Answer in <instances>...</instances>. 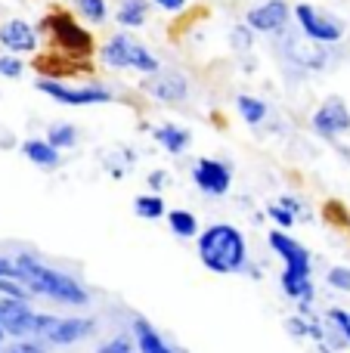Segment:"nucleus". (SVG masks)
Segmentation results:
<instances>
[{
  "label": "nucleus",
  "mask_w": 350,
  "mask_h": 353,
  "mask_svg": "<svg viewBox=\"0 0 350 353\" xmlns=\"http://www.w3.org/2000/svg\"><path fill=\"white\" fill-rule=\"evenodd\" d=\"M12 276L22 279L25 285L31 288V294H41V298H50L56 304L65 307H87L90 304V292H87L84 282H78L74 276L62 273V270H53L41 261L31 251H22V254L12 257Z\"/></svg>",
  "instance_id": "1"
},
{
  "label": "nucleus",
  "mask_w": 350,
  "mask_h": 353,
  "mask_svg": "<svg viewBox=\"0 0 350 353\" xmlns=\"http://www.w3.org/2000/svg\"><path fill=\"white\" fill-rule=\"evenodd\" d=\"M198 257L202 263L217 276H233L245 270L248 263V245L236 226L229 223H211L198 232Z\"/></svg>",
  "instance_id": "2"
},
{
  "label": "nucleus",
  "mask_w": 350,
  "mask_h": 353,
  "mask_svg": "<svg viewBox=\"0 0 350 353\" xmlns=\"http://www.w3.org/2000/svg\"><path fill=\"white\" fill-rule=\"evenodd\" d=\"M41 28L50 31V34L56 37V43H59V50L65 56H72V59H87V56H93L90 31L81 28L68 12H53V16H47L41 22Z\"/></svg>",
  "instance_id": "3"
},
{
  "label": "nucleus",
  "mask_w": 350,
  "mask_h": 353,
  "mask_svg": "<svg viewBox=\"0 0 350 353\" xmlns=\"http://www.w3.org/2000/svg\"><path fill=\"white\" fill-rule=\"evenodd\" d=\"M267 242H270V248L276 251L279 257H282V273L279 276H298V279H310V273H313V261H310V251L304 248L298 239H291L285 230H273L270 236H267Z\"/></svg>",
  "instance_id": "4"
},
{
  "label": "nucleus",
  "mask_w": 350,
  "mask_h": 353,
  "mask_svg": "<svg viewBox=\"0 0 350 353\" xmlns=\"http://www.w3.org/2000/svg\"><path fill=\"white\" fill-rule=\"evenodd\" d=\"M37 90L53 97L62 105H96V103H112V93L99 84H87V87H65L62 81H37Z\"/></svg>",
  "instance_id": "5"
},
{
  "label": "nucleus",
  "mask_w": 350,
  "mask_h": 353,
  "mask_svg": "<svg viewBox=\"0 0 350 353\" xmlns=\"http://www.w3.org/2000/svg\"><path fill=\"white\" fill-rule=\"evenodd\" d=\"M0 325H3L6 338H34L37 325V310L31 301H16V298H0Z\"/></svg>",
  "instance_id": "6"
},
{
  "label": "nucleus",
  "mask_w": 350,
  "mask_h": 353,
  "mask_svg": "<svg viewBox=\"0 0 350 353\" xmlns=\"http://www.w3.org/2000/svg\"><path fill=\"white\" fill-rule=\"evenodd\" d=\"M93 332H96V319H90V316H65V319L56 316V323L50 325L47 332H43L41 341L62 347V344H78V341H84V338H90Z\"/></svg>",
  "instance_id": "7"
},
{
  "label": "nucleus",
  "mask_w": 350,
  "mask_h": 353,
  "mask_svg": "<svg viewBox=\"0 0 350 353\" xmlns=\"http://www.w3.org/2000/svg\"><path fill=\"white\" fill-rule=\"evenodd\" d=\"M295 16H298V22H301L304 34H307L310 41H316V43H332V41H341V34H344L341 22H335V19L322 16V12H316L313 6H307V3H298Z\"/></svg>",
  "instance_id": "8"
},
{
  "label": "nucleus",
  "mask_w": 350,
  "mask_h": 353,
  "mask_svg": "<svg viewBox=\"0 0 350 353\" xmlns=\"http://www.w3.org/2000/svg\"><path fill=\"white\" fill-rule=\"evenodd\" d=\"M313 130L326 140H335L338 134L350 130V109L341 99H329L313 112Z\"/></svg>",
  "instance_id": "9"
},
{
  "label": "nucleus",
  "mask_w": 350,
  "mask_h": 353,
  "mask_svg": "<svg viewBox=\"0 0 350 353\" xmlns=\"http://www.w3.org/2000/svg\"><path fill=\"white\" fill-rule=\"evenodd\" d=\"M192 180L196 186L202 189L205 195H227L229 192V168L223 161H214V159H198V165L192 168Z\"/></svg>",
  "instance_id": "10"
},
{
  "label": "nucleus",
  "mask_w": 350,
  "mask_h": 353,
  "mask_svg": "<svg viewBox=\"0 0 350 353\" xmlns=\"http://www.w3.org/2000/svg\"><path fill=\"white\" fill-rule=\"evenodd\" d=\"M289 25V6L282 0H267L248 12V28L264 31V34H279Z\"/></svg>",
  "instance_id": "11"
},
{
  "label": "nucleus",
  "mask_w": 350,
  "mask_h": 353,
  "mask_svg": "<svg viewBox=\"0 0 350 353\" xmlns=\"http://www.w3.org/2000/svg\"><path fill=\"white\" fill-rule=\"evenodd\" d=\"M143 87H146L149 97L161 99V103H183L186 93H189L186 78L183 74H177V72H155Z\"/></svg>",
  "instance_id": "12"
},
{
  "label": "nucleus",
  "mask_w": 350,
  "mask_h": 353,
  "mask_svg": "<svg viewBox=\"0 0 350 353\" xmlns=\"http://www.w3.org/2000/svg\"><path fill=\"white\" fill-rule=\"evenodd\" d=\"M0 43H3L6 50H12V53H31V50L37 47V34L31 25L12 19V22H6L3 28H0Z\"/></svg>",
  "instance_id": "13"
},
{
  "label": "nucleus",
  "mask_w": 350,
  "mask_h": 353,
  "mask_svg": "<svg viewBox=\"0 0 350 353\" xmlns=\"http://www.w3.org/2000/svg\"><path fill=\"white\" fill-rule=\"evenodd\" d=\"M134 341H136V350L140 353H177L158 332H155V325L143 316L134 319Z\"/></svg>",
  "instance_id": "14"
},
{
  "label": "nucleus",
  "mask_w": 350,
  "mask_h": 353,
  "mask_svg": "<svg viewBox=\"0 0 350 353\" xmlns=\"http://www.w3.org/2000/svg\"><path fill=\"white\" fill-rule=\"evenodd\" d=\"M289 50V59L298 62L301 68H310V72H320L326 65V47H316V43H307V41H289L285 43Z\"/></svg>",
  "instance_id": "15"
},
{
  "label": "nucleus",
  "mask_w": 350,
  "mask_h": 353,
  "mask_svg": "<svg viewBox=\"0 0 350 353\" xmlns=\"http://www.w3.org/2000/svg\"><path fill=\"white\" fill-rule=\"evenodd\" d=\"M152 137L165 146V152H171V155H183L186 149H189V143H192L189 130L177 128V124H161V128H155Z\"/></svg>",
  "instance_id": "16"
},
{
  "label": "nucleus",
  "mask_w": 350,
  "mask_h": 353,
  "mask_svg": "<svg viewBox=\"0 0 350 353\" xmlns=\"http://www.w3.org/2000/svg\"><path fill=\"white\" fill-rule=\"evenodd\" d=\"M134 41H127L124 34H115L109 43L103 47V62L112 68H130V62H134Z\"/></svg>",
  "instance_id": "17"
},
{
  "label": "nucleus",
  "mask_w": 350,
  "mask_h": 353,
  "mask_svg": "<svg viewBox=\"0 0 350 353\" xmlns=\"http://www.w3.org/2000/svg\"><path fill=\"white\" fill-rule=\"evenodd\" d=\"M22 155L28 161H34L37 168H56L59 165V149L50 146L47 140H25L22 143Z\"/></svg>",
  "instance_id": "18"
},
{
  "label": "nucleus",
  "mask_w": 350,
  "mask_h": 353,
  "mask_svg": "<svg viewBox=\"0 0 350 353\" xmlns=\"http://www.w3.org/2000/svg\"><path fill=\"white\" fill-rule=\"evenodd\" d=\"M167 226H171L174 236L180 239H192L198 236V220L192 211H183V208H174L171 214H167Z\"/></svg>",
  "instance_id": "19"
},
{
  "label": "nucleus",
  "mask_w": 350,
  "mask_h": 353,
  "mask_svg": "<svg viewBox=\"0 0 350 353\" xmlns=\"http://www.w3.org/2000/svg\"><path fill=\"white\" fill-rule=\"evenodd\" d=\"M62 56L65 53H53V56H41V59L34 62L37 65V72L43 74V78H68V74L74 72V59H68V62H62Z\"/></svg>",
  "instance_id": "20"
},
{
  "label": "nucleus",
  "mask_w": 350,
  "mask_h": 353,
  "mask_svg": "<svg viewBox=\"0 0 350 353\" xmlns=\"http://www.w3.org/2000/svg\"><path fill=\"white\" fill-rule=\"evenodd\" d=\"M146 12H149L146 0H124L121 10H118V22H121L124 28H136V25L146 22Z\"/></svg>",
  "instance_id": "21"
},
{
  "label": "nucleus",
  "mask_w": 350,
  "mask_h": 353,
  "mask_svg": "<svg viewBox=\"0 0 350 353\" xmlns=\"http://www.w3.org/2000/svg\"><path fill=\"white\" fill-rule=\"evenodd\" d=\"M134 211H136V217H143V220H158V217H165V201H161L158 192L136 195V199H134Z\"/></svg>",
  "instance_id": "22"
},
{
  "label": "nucleus",
  "mask_w": 350,
  "mask_h": 353,
  "mask_svg": "<svg viewBox=\"0 0 350 353\" xmlns=\"http://www.w3.org/2000/svg\"><path fill=\"white\" fill-rule=\"evenodd\" d=\"M236 105H239V115L245 118L248 124H260L267 118V103H260L258 97H239Z\"/></svg>",
  "instance_id": "23"
},
{
  "label": "nucleus",
  "mask_w": 350,
  "mask_h": 353,
  "mask_svg": "<svg viewBox=\"0 0 350 353\" xmlns=\"http://www.w3.org/2000/svg\"><path fill=\"white\" fill-rule=\"evenodd\" d=\"M74 140H78V134H74L72 124H53V128L47 130V143L56 149H72Z\"/></svg>",
  "instance_id": "24"
},
{
  "label": "nucleus",
  "mask_w": 350,
  "mask_h": 353,
  "mask_svg": "<svg viewBox=\"0 0 350 353\" xmlns=\"http://www.w3.org/2000/svg\"><path fill=\"white\" fill-rule=\"evenodd\" d=\"M0 298L31 301V298H34V294H31V288L25 285L22 279H16V276H3V279H0Z\"/></svg>",
  "instance_id": "25"
},
{
  "label": "nucleus",
  "mask_w": 350,
  "mask_h": 353,
  "mask_svg": "<svg viewBox=\"0 0 350 353\" xmlns=\"http://www.w3.org/2000/svg\"><path fill=\"white\" fill-rule=\"evenodd\" d=\"M130 68H136V72H143V74H155L158 72V59H155L146 47H134V62H130Z\"/></svg>",
  "instance_id": "26"
},
{
  "label": "nucleus",
  "mask_w": 350,
  "mask_h": 353,
  "mask_svg": "<svg viewBox=\"0 0 350 353\" xmlns=\"http://www.w3.org/2000/svg\"><path fill=\"white\" fill-rule=\"evenodd\" d=\"M251 28L248 25H233V31H229V43H233L236 53H248L251 50Z\"/></svg>",
  "instance_id": "27"
},
{
  "label": "nucleus",
  "mask_w": 350,
  "mask_h": 353,
  "mask_svg": "<svg viewBox=\"0 0 350 353\" xmlns=\"http://www.w3.org/2000/svg\"><path fill=\"white\" fill-rule=\"evenodd\" d=\"M0 353H47V350H43V341H37V338H16V341L3 344Z\"/></svg>",
  "instance_id": "28"
},
{
  "label": "nucleus",
  "mask_w": 350,
  "mask_h": 353,
  "mask_svg": "<svg viewBox=\"0 0 350 353\" xmlns=\"http://www.w3.org/2000/svg\"><path fill=\"white\" fill-rule=\"evenodd\" d=\"M326 282L332 288H338V292H347L350 294V267H332L326 276Z\"/></svg>",
  "instance_id": "29"
},
{
  "label": "nucleus",
  "mask_w": 350,
  "mask_h": 353,
  "mask_svg": "<svg viewBox=\"0 0 350 353\" xmlns=\"http://www.w3.org/2000/svg\"><path fill=\"white\" fill-rule=\"evenodd\" d=\"M78 10L84 12L90 22H103L105 19V0H78Z\"/></svg>",
  "instance_id": "30"
},
{
  "label": "nucleus",
  "mask_w": 350,
  "mask_h": 353,
  "mask_svg": "<svg viewBox=\"0 0 350 353\" xmlns=\"http://www.w3.org/2000/svg\"><path fill=\"white\" fill-rule=\"evenodd\" d=\"M99 353H140V350H136L124 335H118V338H112V341H105L103 347H99Z\"/></svg>",
  "instance_id": "31"
},
{
  "label": "nucleus",
  "mask_w": 350,
  "mask_h": 353,
  "mask_svg": "<svg viewBox=\"0 0 350 353\" xmlns=\"http://www.w3.org/2000/svg\"><path fill=\"white\" fill-rule=\"evenodd\" d=\"M285 329H289V335H295V338H307L310 332H313V325H310L304 316H291V319H285Z\"/></svg>",
  "instance_id": "32"
},
{
  "label": "nucleus",
  "mask_w": 350,
  "mask_h": 353,
  "mask_svg": "<svg viewBox=\"0 0 350 353\" xmlns=\"http://www.w3.org/2000/svg\"><path fill=\"white\" fill-rule=\"evenodd\" d=\"M267 214H270V217L276 220V223L282 226V230H289V226H295V220H298L295 214H291V211H285L282 205H270V208H267Z\"/></svg>",
  "instance_id": "33"
},
{
  "label": "nucleus",
  "mask_w": 350,
  "mask_h": 353,
  "mask_svg": "<svg viewBox=\"0 0 350 353\" xmlns=\"http://www.w3.org/2000/svg\"><path fill=\"white\" fill-rule=\"evenodd\" d=\"M279 205H282L285 211H291L295 217H301V220H307V217H310V211L304 208V201H301V199H295V195H282V199H279Z\"/></svg>",
  "instance_id": "34"
},
{
  "label": "nucleus",
  "mask_w": 350,
  "mask_h": 353,
  "mask_svg": "<svg viewBox=\"0 0 350 353\" xmlns=\"http://www.w3.org/2000/svg\"><path fill=\"white\" fill-rule=\"evenodd\" d=\"M0 74L3 78H19L22 74V62L12 59V56H0Z\"/></svg>",
  "instance_id": "35"
},
{
  "label": "nucleus",
  "mask_w": 350,
  "mask_h": 353,
  "mask_svg": "<svg viewBox=\"0 0 350 353\" xmlns=\"http://www.w3.org/2000/svg\"><path fill=\"white\" fill-rule=\"evenodd\" d=\"M326 217H329V220H338L341 226H347V214L341 211V205H338V201H329V208H326Z\"/></svg>",
  "instance_id": "36"
},
{
  "label": "nucleus",
  "mask_w": 350,
  "mask_h": 353,
  "mask_svg": "<svg viewBox=\"0 0 350 353\" xmlns=\"http://www.w3.org/2000/svg\"><path fill=\"white\" fill-rule=\"evenodd\" d=\"M155 6H161V10H167V12H180L186 6V0H152Z\"/></svg>",
  "instance_id": "37"
},
{
  "label": "nucleus",
  "mask_w": 350,
  "mask_h": 353,
  "mask_svg": "<svg viewBox=\"0 0 350 353\" xmlns=\"http://www.w3.org/2000/svg\"><path fill=\"white\" fill-rule=\"evenodd\" d=\"M165 183H167V174L165 171H152V174H149V186H152V189H161Z\"/></svg>",
  "instance_id": "38"
},
{
  "label": "nucleus",
  "mask_w": 350,
  "mask_h": 353,
  "mask_svg": "<svg viewBox=\"0 0 350 353\" xmlns=\"http://www.w3.org/2000/svg\"><path fill=\"white\" fill-rule=\"evenodd\" d=\"M3 276H12V261L10 257H0V279Z\"/></svg>",
  "instance_id": "39"
},
{
  "label": "nucleus",
  "mask_w": 350,
  "mask_h": 353,
  "mask_svg": "<svg viewBox=\"0 0 350 353\" xmlns=\"http://www.w3.org/2000/svg\"><path fill=\"white\" fill-rule=\"evenodd\" d=\"M6 341V332H3V325H0V344H3Z\"/></svg>",
  "instance_id": "40"
},
{
  "label": "nucleus",
  "mask_w": 350,
  "mask_h": 353,
  "mask_svg": "<svg viewBox=\"0 0 350 353\" xmlns=\"http://www.w3.org/2000/svg\"><path fill=\"white\" fill-rule=\"evenodd\" d=\"M0 350H3V344H0Z\"/></svg>",
  "instance_id": "41"
}]
</instances>
